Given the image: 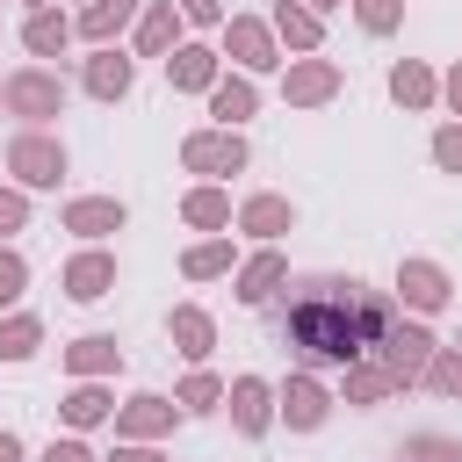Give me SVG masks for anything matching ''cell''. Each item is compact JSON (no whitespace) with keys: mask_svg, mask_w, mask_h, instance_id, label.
Masks as SVG:
<instances>
[{"mask_svg":"<svg viewBox=\"0 0 462 462\" xmlns=\"http://www.w3.org/2000/svg\"><path fill=\"white\" fill-rule=\"evenodd\" d=\"M390 296H375V289H361V282H339V274H318V282H303L296 296H289V310H282V339L303 354V361H318V368H354V361H368L375 354V339L390 332Z\"/></svg>","mask_w":462,"mask_h":462,"instance_id":"1","label":"cell"},{"mask_svg":"<svg viewBox=\"0 0 462 462\" xmlns=\"http://www.w3.org/2000/svg\"><path fill=\"white\" fill-rule=\"evenodd\" d=\"M440 354V339L426 332V325H411V318H390V332L375 339V361L390 368V383L397 390H411V383H426V361Z\"/></svg>","mask_w":462,"mask_h":462,"instance_id":"2","label":"cell"},{"mask_svg":"<svg viewBox=\"0 0 462 462\" xmlns=\"http://www.w3.org/2000/svg\"><path fill=\"white\" fill-rule=\"evenodd\" d=\"M180 166H188V173H209V180H217V173H245V137L224 130V123H217V130H188V137H180Z\"/></svg>","mask_w":462,"mask_h":462,"instance_id":"3","label":"cell"},{"mask_svg":"<svg viewBox=\"0 0 462 462\" xmlns=\"http://www.w3.org/2000/svg\"><path fill=\"white\" fill-rule=\"evenodd\" d=\"M7 173H14L22 188H58V180H65V144L43 137V130H22V137L7 144Z\"/></svg>","mask_w":462,"mask_h":462,"instance_id":"4","label":"cell"},{"mask_svg":"<svg viewBox=\"0 0 462 462\" xmlns=\"http://www.w3.org/2000/svg\"><path fill=\"white\" fill-rule=\"evenodd\" d=\"M7 108L29 116V123H51L65 108V79L51 65H22V72H7Z\"/></svg>","mask_w":462,"mask_h":462,"instance_id":"5","label":"cell"},{"mask_svg":"<svg viewBox=\"0 0 462 462\" xmlns=\"http://www.w3.org/2000/svg\"><path fill=\"white\" fill-rule=\"evenodd\" d=\"M224 58H238V72H274V65H282V51H274V22L231 14V22H224Z\"/></svg>","mask_w":462,"mask_h":462,"instance_id":"6","label":"cell"},{"mask_svg":"<svg viewBox=\"0 0 462 462\" xmlns=\"http://www.w3.org/2000/svg\"><path fill=\"white\" fill-rule=\"evenodd\" d=\"M339 94V65L332 58H296L289 72H282V101L289 108H325Z\"/></svg>","mask_w":462,"mask_h":462,"instance_id":"7","label":"cell"},{"mask_svg":"<svg viewBox=\"0 0 462 462\" xmlns=\"http://www.w3.org/2000/svg\"><path fill=\"white\" fill-rule=\"evenodd\" d=\"M397 296H404V310H448V296H455V282H448V267L440 260H404L397 267Z\"/></svg>","mask_w":462,"mask_h":462,"instance_id":"8","label":"cell"},{"mask_svg":"<svg viewBox=\"0 0 462 462\" xmlns=\"http://www.w3.org/2000/svg\"><path fill=\"white\" fill-rule=\"evenodd\" d=\"M108 289H116V253L87 245V253L65 260V296H72V303H101Z\"/></svg>","mask_w":462,"mask_h":462,"instance_id":"9","label":"cell"},{"mask_svg":"<svg viewBox=\"0 0 462 462\" xmlns=\"http://www.w3.org/2000/svg\"><path fill=\"white\" fill-rule=\"evenodd\" d=\"M224 404H231V426H238L245 440H260V433L274 426V390H267L260 375H238V383L224 390Z\"/></svg>","mask_w":462,"mask_h":462,"instance_id":"10","label":"cell"},{"mask_svg":"<svg viewBox=\"0 0 462 462\" xmlns=\"http://www.w3.org/2000/svg\"><path fill=\"white\" fill-rule=\"evenodd\" d=\"M282 419H289L296 433H318V426L332 419V390H325L318 375H289V383H282Z\"/></svg>","mask_w":462,"mask_h":462,"instance_id":"11","label":"cell"},{"mask_svg":"<svg viewBox=\"0 0 462 462\" xmlns=\"http://www.w3.org/2000/svg\"><path fill=\"white\" fill-rule=\"evenodd\" d=\"M173 419H180V404H166L152 390H137L130 404H116V433L123 440H159V433H173Z\"/></svg>","mask_w":462,"mask_h":462,"instance_id":"12","label":"cell"},{"mask_svg":"<svg viewBox=\"0 0 462 462\" xmlns=\"http://www.w3.org/2000/svg\"><path fill=\"white\" fill-rule=\"evenodd\" d=\"M224 72H217V51L209 43H173V58H166V87L173 94H209Z\"/></svg>","mask_w":462,"mask_h":462,"instance_id":"13","label":"cell"},{"mask_svg":"<svg viewBox=\"0 0 462 462\" xmlns=\"http://www.w3.org/2000/svg\"><path fill=\"white\" fill-rule=\"evenodd\" d=\"M282 282H289V253H282V245H260V253L238 267V303H267Z\"/></svg>","mask_w":462,"mask_h":462,"instance_id":"14","label":"cell"},{"mask_svg":"<svg viewBox=\"0 0 462 462\" xmlns=\"http://www.w3.org/2000/svg\"><path fill=\"white\" fill-rule=\"evenodd\" d=\"M130 79H137V65H130L116 43H101V51L87 58V94H94V101H123V94H130Z\"/></svg>","mask_w":462,"mask_h":462,"instance_id":"15","label":"cell"},{"mask_svg":"<svg viewBox=\"0 0 462 462\" xmlns=\"http://www.w3.org/2000/svg\"><path fill=\"white\" fill-rule=\"evenodd\" d=\"M65 231L72 238H108V231H123V202L116 195H79V202H65Z\"/></svg>","mask_w":462,"mask_h":462,"instance_id":"16","label":"cell"},{"mask_svg":"<svg viewBox=\"0 0 462 462\" xmlns=\"http://www.w3.org/2000/svg\"><path fill=\"white\" fill-rule=\"evenodd\" d=\"M289 224H296L289 195H253V202H238V231H245V238H260V245H274Z\"/></svg>","mask_w":462,"mask_h":462,"instance_id":"17","label":"cell"},{"mask_svg":"<svg viewBox=\"0 0 462 462\" xmlns=\"http://www.w3.org/2000/svg\"><path fill=\"white\" fill-rule=\"evenodd\" d=\"M123 368V346L108 339V332H87V339H72L65 346V375L79 383V375H116Z\"/></svg>","mask_w":462,"mask_h":462,"instance_id":"18","label":"cell"},{"mask_svg":"<svg viewBox=\"0 0 462 462\" xmlns=\"http://www.w3.org/2000/svg\"><path fill=\"white\" fill-rule=\"evenodd\" d=\"M58 411H65V426H72V433H87V426H101V419L116 411V397L101 390V375H79V383L65 390V404H58Z\"/></svg>","mask_w":462,"mask_h":462,"instance_id":"19","label":"cell"},{"mask_svg":"<svg viewBox=\"0 0 462 462\" xmlns=\"http://www.w3.org/2000/svg\"><path fill=\"white\" fill-rule=\"evenodd\" d=\"M188 14L173 7V0H152L144 14H137V58H166L173 51V29H180Z\"/></svg>","mask_w":462,"mask_h":462,"instance_id":"20","label":"cell"},{"mask_svg":"<svg viewBox=\"0 0 462 462\" xmlns=\"http://www.w3.org/2000/svg\"><path fill=\"white\" fill-rule=\"evenodd\" d=\"M166 332H173V346H180L188 361H209V346H217V325H209V310H195V303H173Z\"/></svg>","mask_w":462,"mask_h":462,"instance_id":"21","label":"cell"},{"mask_svg":"<svg viewBox=\"0 0 462 462\" xmlns=\"http://www.w3.org/2000/svg\"><path fill=\"white\" fill-rule=\"evenodd\" d=\"M22 43H29V58H58V51L72 43V22H65L58 7H29V22H22Z\"/></svg>","mask_w":462,"mask_h":462,"instance_id":"22","label":"cell"},{"mask_svg":"<svg viewBox=\"0 0 462 462\" xmlns=\"http://www.w3.org/2000/svg\"><path fill=\"white\" fill-rule=\"evenodd\" d=\"M390 101H397V108H433V101H440V79H433L419 58H404V65H390Z\"/></svg>","mask_w":462,"mask_h":462,"instance_id":"23","label":"cell"},{"mask_svg":"<svg viewBox=\"0 0 462 462\" xmlns=\"http://www.w3.org/2000/svg\"><path fill=\"white\" fill-rule=\"evenodd\" d=\"M253 108H260V94H253V79H245V72H231V79H217V87H209V116H217L224 130H238Z\"/></svg>","mask_w":462,"mask_h":462,"instance_id":"24","label":"cell"},{"mask_svg":"<svg viewBox=\"0 0 462 462\" xmlns=\"http://www.w3.org/2000/svg\"><path fill=\"white\" fill-rule=\"evenodd\" d=\"M144 14V0H87V14H79V36L87 43H108L116 29H130Z\"/></svg>","mask_w":462,"mask_h":462,"instance_id":"25","label":"cell"},{"mask_svg":"<svg viewBox=\"0 0 462 462\" xmlns=\"http://www.w3.org/2000/svg\"><path fill=\"white\" fill-rule=\"evenodd\" d=\"M274 36L289 43V51H318V7H303V0H274Z\"/></svg>","mask_w":462,"mask_h":462,"instance_id":"26","label":"cell"},{"mask_svg":"<svg viewBox=\"0 0 462 462\" xmlns=\"http://www.w3.org/2000/svg\"><path fill=\"white\" fill-rule=\"evenodd\" d=\"M180 217H188L195 231H224V224H231V195H224L217 180H202V188L180 195Z\"/></svg>","mask_w":462,"mask_h":462,"instance_id":"27","label":"cell"},{"mask_svg":"<svg viewBox=\"0 0 462 462\" xmlns=\"http://www.w3.org/2000/svg\"><path fill=\"white\" fill-rule=\"evenodd\" d=\"M339 375H346V404H383V397L397 390L383 361H354V368H339Z\"/></svg>","mask_w":462,"mask_h":462,"instance_id":"28","label":"cell"},{"mask_svg":"<svg viewBox=\"0 0 462 462\" xmlns=\"http://www.w3.org/2000/svg\"><path fill=\"white\" fill-rule=\"evenodd\" d=\"M36 346H43V318H29V310L0 318V361H29Z\"/></svg>","mask_w":462,"mask_h":462,"instance_id":"29","label":"cell"},{"mask_svg":"<svg viewBox=\"0 0 462 462\" xmlns=\"http://www.w3.org/2000/svg\"><path fill=\"white\" fill-rule=\"evenodd\" d=\"M180 274L188 282H209V274H231V238H202L180 253Z\"/></svg>","mask_w":462,"mask_h":462,"instance_id":"30","label":"cell"},{"mask_svg":"<svg viewBox=\"0 0 462 462\" xmlns=\"http://www.w3.org/2000/svg\"><path fill=\"white\" fill-rule=\"evenodd\" d=\"M173 404H180V411H217V404H224V383H217L209 368H195V375L173 390Z\"/></svg>","mask_w":462,"mask_h":462,"instance_id":"31","label":"cell"},{"mask_svg":"<svg viewBox=\"0 0 462 462\" xmlns=\"http://www.w3.org/2000/svg\"><path fill=\"white\" fill-rule=\"evenodd\" d=\"M426 390H440V397H462V346H440V354L426 361Z\"/></svg>","mask_w":462,"mask_h":462,"instance_id":"32","label":"cell"},{"mask_svg":"<svg viewBox=\"0 0 462 462\" xmlns=\"http://www.w3.org/2000/svg\"><path fill=\"white\" fill-rule=\"evenodd\" d=\"M404 462H462V440L455 433H411L404 440Z\"/></svg>","mask_w":462,"mask_h":462,"instance_id":"33","label":"cell"},{"mask_svg":"<svg viewBox=\"0 0 462 462\" xmlns=\"http://www.w3.org/2000/svg\"><path fill=\"white\" fill-rule=\"evenodd\" d=\"M354 22H361L368 36H390V29L404 22V0H354Z\"/></svg>","mask_w":462,"mask_h":462,"instance_id":"34","label":"cell"},{"mask_svg":"<svg viewBox=\"0 0 462 462\" xmlns=\"http://www.w3.org/2000/svg\"><path fill=\"white\" fill-rule=\"evenodd\" d=\"M22 289H29V260H22L14 245H0V303H14Z\"/></svg>","mask_w":462,"mask_h":462,"instance_id":"35","label":"cell"},{"mask_svg":"<svg viewBox=\"0 0 462 462\" xmlns=\"http://www.w3.org/2000/svg\"><path fill=\"white\" fill-rule=\"evenodd\" d=\"M433 166H440V173H462V123L433 130Z\"/></svg>","mask_w":462,"mask_h":462,"instance_id":"36","label":"cell"},{"mask_svg":"<svg viewBox=\"0 0 462 462\" xmlns=\"http://www.w3.org/2000/svg\"><path fill=\"white\" fill-rule=\"evenodd\" d=\"M22 224H29V195H22V188H0V238L22 231Z\"/></svg>","mask_w":462,"mask_h":462,"instance_id":"37","label":"cell"},{"mask_svg":"<svg viewBox=\"0 0 462 462\" xmlns=\"http://www.w3.org/2000/svg\"><path fill=\"white\" fill-rule=\"evenodd\" d=\"M188 22H202V29H224V0H173Z\"/></svg>","mask_w":462,"mask_h":462,"instance_id":"38","label":"cell"},{"mask_svg":"<svg viewBox=\"0 0 462 462\" xmlns=\"http://www.w3.org/2000/svg\"><path fill=\"white\" fill-rule=\"evenodd\" d=\"M108 462H166V455H159V448H144V440H116V455H108Z\"/></svg>","mask_w":462,"mask_h":462,"instance_id":"39","label":"cell"},{"mask_svg":"<svg viewBox=\"0 0 462 462\" xmlns=\"http://www.w3.org/2000/svg\"><path fill=\"white\" fill-rule=\"evenodd\" d=\"M43 462H94V455H87V440H51Z\"/></svg>","mask_w":462,"mask_h":462,"instance_id":"40","label":"cell"},{"mask_svg":"<svg viewBox=\"0 0 462 462\" xmlns=\"http://www.w3.org/2000/svg\"><path fill=\"white\" fill-rule=\"evenodd\" d=\"M440 94H448V108H455V116H462V65H455V72H448V79H440Z\"/></svg>","mask_w":462,"mask_h":462,"instance_id":"41","label":"cell"},{"mask_svg":"<svg viewBox=\"0 0 462 462\" xmlns=\"http://www.w3.org/2000/svg\"><path fill=\"white\" fill-rule=\"evenodd\" d=\"M0 462H22V440H14L7 426H0Z\"/></svg>","mask_w":462,"mask_h":462,"instance_id":"42","label":"cell"},{"mask_svg":"<svg viewBox=\"0 0 462 462\" xmlns=\"http://www.w3.org/2000/svg\"><path fill=\"white\" fill-rule=\"evenodd\" d=\"M303 7H318V14H325V7H339V0H303Z\"/></svg>","mask_w":462,"mask_h":462,"instance_id":"43","label":"cell"},{"mask_svg":"<svg viewBox=\"0 0 462 462\" xmlns=\"http://www.w3.org/2000/svg\"><path fill=\"white\" fill-rule=\"evenodd\" d=\"M0 101H7V79H0Z\"/></svg>","mask_w":462,"mask_h":462,"instance_id":"44","label":"cell"},{"mask_svg":"<svg viewBox=\"0 0 462 462\" xmlns=\"http://www.w3.org/2000/svg\"><path fill=\"white\" fill-rule=\"evenodd\" d=\"M29 7H43V0H29Z\"/></svg>","mask_w":462,"mask_h":462,"instance_id":"45","label":"cell"},{"mask_svg":"<svg viewBox=\"0 0 462 462\" xmlns=\"http://www.w3.org/2000/svg\"><path fill=\"white\" fill-rule=\"evenodd\" d=\"M397 462H404V455H397Z\"/></svg>","mask_w":462,"mask_h":462,"instance_id":"46","label":"cell"}]
</instances>
